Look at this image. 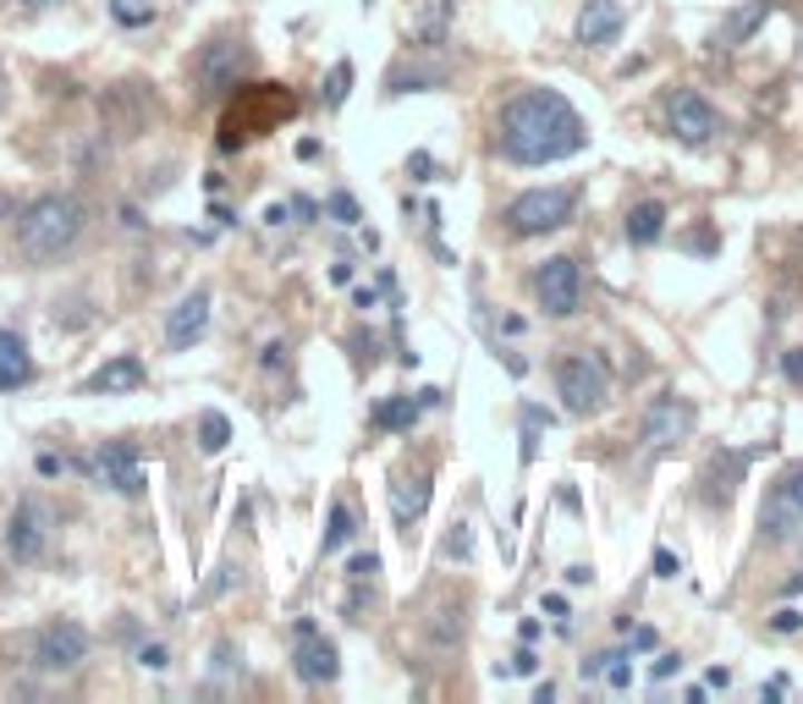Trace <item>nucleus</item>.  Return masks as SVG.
I'll list each match as a JSON object with an SVG mask.
<instances>
[{
    "label": "nucleus",
    "mask_w": 803,
    "mask_h": 704,
    "mask_svg": "<svg viewBox=\"0 0 803 704\" xmlns=\"http://www.w3.org/2000/svg\"><path fill=\"white\" fill-rule=\"evenodd\" d=\"M496 144L512 166H556V160L578 155L589 144V133H584V116L567 105V94L529 88V94H512L501 105Z\"/></svg>",
    "instance_id": "obj_1"
},
{
    "label": "nucleus",
    "mask_w": 803,
    "mask_h": 704,
    "mask_svg": "<svg viewBox=\"0 0 803 704\" xmlns=\"http://www.w3.org/2000/svg\"><path fill=\"white\" fill-rule=\"evenodd\" d=\"M84 237V204L72 193H45L17 215V248L28 260H56Z\"/></svg>",
    "instance_id": "obj_2"
},
{
    "label": "nucleus",
    "mask_w": 803,
    "mask_h": 704,
    "mask_svg": "<svg viewBox=\"0 0 803 704\" xmlns=\"http://www.w3.org/2000/svg\"><path fill=\"white\" fill-rule=\"evenodd\" d=\"M572 209H578V187H535L507 204V226L512 237H545V232H561Z\"/></svg>",
    "instance_id": "obj_3"
},
{
    "label": "nucleus",
    "mask_w": 803,
    "mask_h": 704,
    "mask_svg": "<svg viewBox=\"0 0 803 704\" xmlns=\"http://www.w3.org/2000/svg\"><path fill=\"white\" fill-rule=\"evenodd\" d=\"M535 292H539V309L550 320H572L578 303H584V275H578V260L572 254H556L535 270Z\"/></svg>",
    "instance_id": "obj_4"
},
{
    "label": "nucleus",
    "mask_w": 803,
    "mask_h": 704,
    "mask_svg": "<svg viewBox=\"0 0 803 704\" xmlns=\"http://www.w3.org/2000/svg\"><path fill=\"white\" fill-rule=\"evenodd\" d=\"M556 391H561V408L578 413V419L606 408V374H600V363H589V358H561V363H556Z\"/></svg>",
    "instance_id": "obj_5"
},
{
    "label": "nucleus",
    "mask_w": 803,
    "mask_h": 704,
    "mask_svg": "<svg viewBox=\"0 0 803 704\" xmlns=\"http://www.w3.org/2000/svg\"><path fill=\"white\" fill-rule=\"evenodd\" d=\"M292 666H297V677L303 683H314V688H325V683H336L342 677V655H336V644L309 622V616H297V638H292Z\"/></svg>",
    "instance_id": "obj_6"
},
{
    "label": "nucleus",
    "mask_w": 803,
    "mask_h": 704,
    "mask_svg": "<svg viewBox=\"0 0 803 704\" xmlns=\"http://www.w3.org/2000/svg\"><path fill=\"white\" fill-rule=\"evenodd\" d=\"M666 121H672V133H677L688 149H705L715 133H721L715 105L705 99V94H694V88H677V94L666 99Z\"/></svg>",
    "instance_id": "obj_7"
},
{
    "label": "nucleus",
    "mask_w": 803,
    "mask_h": 704,
    "mask_svg": "<svg viewBox=\"0 0 803 704\" xmlns=\"http://www.w3.org/2000/svg\"><path fill=\"white\" fill-rule=\"evenodd\" d=\"M84 655H89V633L78 627V622H50L45 633H39V644H33V661L45 666V672H78L84 666Z\"/></svg>",
    "instance_id": "obj_8"
},
{
    "label": "nucleus",
    "mask_w": 803,
    "mask_h": 704,
    "mask_svg": "<svg viewBox=\"0 0 803 704\" xmlns=\"http://www.w3.org/2000/svg\"><path fill=\"white\" fill-rule=\"evenodd\" d=\"M45 507L39 501H17V512H11V524H6V556L11 561H22V567H33L39 556H45Z\"/></svg>",
    "instance_id": "obj_9"
},
{
    "label": "nucleus",
    "mask_w": 803,
    "mask_h": 704,
    "mask_svg": "<svg viewBox=\"0 0 803 704\" xmlns=\"http://www.w3.org/2000/svg\"><path fill=\"white\" fill-rule=\"evenodd\" d=\"M688 430H694V408H688L683 397L649 402V413H644V446H649V451H666V446L688 440Z\"/></svg>",
    "instance_id": "obj_10"
},
{
    "label": "nucleus",
    "mask_w": 803,
    "mask_h": 704,
    "mask_svg": "<svg viewBox=\"0 0 803 704\" xmlns=\"http://www.w3.org/2000/svg\"><path fill=\"white\" fill-rule=\"evenodd\" d=\"M94 473H99L116 496H138V490H144V462H138V451H133L127 440H105V446L94 451Z\"/></svg>",
    "instance_id": "obj_11"
},
{
    "label": "nucleus",
    "mask_w": 803,
    "mask_h": 704,
    "mask_svg": "<svg viewBox=\"0 0 803 704\" xmlns=\"http://www.w3.org/2000/svg\"><path fill=\"white\" fill-rule=\"evenodd\" d=\"M243 67H248V50H243L237 39H209V45H204V56H198V84L209 88V94L237 88Z\"/></svg>",
    "instance_id": "obj_12"
},
{
    "label": "nucleus",
    "mask_w": 803,
    "mask_h": 704,
    "mask_svg": "<svg viewBox=\"0 0 803 704\" xmlns=\"http://www.w3.org/2000/svg\"><path fill=\"white\" fill-rule=\"evenodd\" d=\"M149 380V369H144V358H133V352H121V358H110V363H99L89 380H84V397H121V391H138Z\"/></svg>",
    "instance_id": "obj_13"
},
{
    "label": "nucleus",
    "mask_w": 803,
    "mask_h": 704,
    "mask_svg": "<svg viewBox=\"0 0 803 704\" xmlns=\"http://www.w3.org/2000/svg\"><path fill=\"white\" fill-rule=\"evenodd\" d=\"M204 331H209V292L198 286V292H187L177 309H172V320H166V342H172L177 352H187Z\"/></svg>",
    "instance_id": "obj_14"
},
{
    "label": "nucleus",
    "mask_w": 803,
    "mask_h": 704,
    "mask_svg": "<svg viewBox=\"0 0 803 704\" xmlns=\"http://www.w3.org/2000/svg\"><path fill=\"white\" fill-rule=\"evenodd\" d=\"M623 22H627V11H623V0H589L584 11H578V45H611L617 33H623Z\"/></svg>",
    "instance_id": "obj_15"
},
{
    "label": "nucleus",
    "mask_w": 803,
    "mask_h": 704,
    "mask_svg": "<svg viewBox=\"0 0 803 704\" xmlns=\"http://www.w3.org/2000/svg\"><path fill=\"white\" fill-rule=\"evenodd\" d=\"M441 402V391H419V397H385L380 408H374V430H385V436H402V430H413L419 419H424V408H435Z\"/></svg>",
    "instance_id": "obj_16"
},
{
    "label": "nucleus",
    "mask_w": 803,
    "mask_h": 704,
    "mask_svg": "<svg viewBox=\"0 0 803 704\" xmlns=\"http://www.w3.org/2000/svg\"><path fill=\"white\" fill-rule=\"evenodd\" d=\"M33 380V358L17 331H0V391H22Z\"/></svg>",
    "instance_id": "obj_17"
},
{
    "label": "nucleus",
    "mask_w": 803,
    "mask_h": 704,
    "mask_svg": "<svg viewBox=\"0 0 803 704\" xmlns=\"http://www.w3.org/2000/svg\"><path fill=\"white\" fill-rule=\"evenodd\" d=\"M660 237H666V204H655V198L633 204V209H627V243L649 248V243H660Z\"/></svg>",
    "instance_id": "obj_18"
},
{
    "label": "nucleus",
    "mask_w": 803,
    "mask_h": 704,
    "mask_svg": "<svg viewBox=\"0 0 803 704\" xmlns=\"http://www.w3.org/2000/svg\"><path fill=\"white\" fill-rule=\"evenodd\" d=\"M771 11H776V0H748V6H737V11L726 17V28H721V45H726V50L748 45V39H754V28H760Z\"/></svg>",
    "instance_id": "obj_19"
},
{
    "label": "nucleus",
    "mask_w": 803,
    "mask_h": 704,
    "mask_svg": "<svg viewBox=\"0 0 803 704\" xmlns=\"http://www.w3.org/2000/svg\"><path fill=\"white\" fill-rule=\"evenodd\" d=\"M391 507H396V518L408 524V518H419L424 507H430V479H402L396 490H391Z\"/></svg>",
    "instance_id": "obj_20"
},
{
    "label": "nucleus",
    "mask_w": 803,
    "mask_h": 704,
    "mask_svg": "<svg viewBox=\"0 0 803 704\" xmlns=\"http://www.w3.org/2000/svg\"><path fill=\"white\" fill-rule=\"evenodd\" d=\"M110 17L121 28H149L155 22V0H110Z\"/></svg>",
    "instance_id": "obj_21"
},
{
    "label": "nucleus",
    "mask_w": 803,
    "mask_h": 704,
    "mask_svg": "<svg viewBox=\"0 0 803 704\" xmlns=\"http://www.w3.org/2000/svg\"><path fill=\"white\" fill-rule=\"evenodd\" d=\"M347 539H353V512H347V501H336L331 507V528H325V556H336Z\"/></svg>",
    "instance_id": "obj_22"
},
{
    "label": "nucleus",
    "mask_w": 803,
    "mask_h": 704,
    "mask_svg": "<svg viewBox=\"0 0 803 704\" xmlns=\"http://www.w3.org/2000/svg\"><path fill=\"white\" fill-rule=\"evenodd\" d=\"M226 440H232L226 413H204V419H198V446H204V451H226Z\"/></svg>",
    "instance_id": "obj_23"
},
{
    "label": "nucleus",
    "mask_w": 803,
    "mask_h": 704,
    "mask_svg": "<svg viewBox=\"0 0 803 704\" xmlns=\"http://www.w3.org/2000/svg\"><path fill=\"white\" fill-rule=\"evenodd\" d=\"M776 496L799 512V524H803V462H793L787 473H782V485H776Z\"/></svg>",
    "instance_id": "obj_24"
},
{
    "label": "nucleus",
    "mask_w": 803,
    "mask_h": 704,
    "mask_svg": "<svg viewBox=\"0 0 803 704\" xmlns=\"http://www.w3.org/2000/svg\"><path fill=\"white\" fill-rule=\"evenodd\" d=\"M447 11H451V0H430V11H424V28H419L430 45H441V39H447Z\"/></svg>",
    "instance_id": "obj_25"
},
{
    "label": "nucleus",
    "mask_w": 803,
    "mask_h": 704,
    "mask_svg": "<svg viewBox=\"0 0 803 704\" xmlns=\"http://www.w3.org/2000/svg\"><path fill=\"white\" fill-rule=\"evenodd\" d=\"M347 88H353V67H347V61H336L331 88H325V105H331V110H342V105H347Z\"/></svg>",
    "instance_id": "obj_26"
},
{
    "label": "nucleus",
    "mask_w": 803,
    "mask_h": 704,
    "mask_svg": "<svg viewBox=\"0 0 803 704\" xmlns=\"http://www.w3.org/2000/svg\"><path fill=\"white\" fill-rule=\"evenodd\" d=\"M325 209H331V221H342V226H358V221H363V209H358L353 193H331Z\"/></svg>",
    "instance_id": "obj_27"
},
{
    "label": "nucleus",
    "mask_w": 803,
    "mask_h": 704,
    "mask_svg": "<svg viewBox=\"0 0 803 704\" xmlns=\"http://www.w3.org/2000/svg\"><path fill=\"white\" fill-rule=\"evenodd\" d=\"M447 556H451V561H468V556H473V534H468V524H451Z\"/></svg>",
    "instance_id": "obj_28"
},
{
    "label": "nucleus",
    "mask_w": 803,
    "mask_h": 704,
    "mask_svg": "<svg viewBox=\"0 0 803 704\" xmlns=\"http://www.w3.org/2000/svg\"><path fill=\"white\" fill-rule=\"evenodd\" d=\"M539 424H550V413L529 408V413H523V462H535V436H539Z\"/></svg>",
    "instance_id": "obj_29"
},
{
    "label": "nucleus",
    "mask_w": 803,
    "mask_h": 704,
    "mask_svg": "<svg viewBox=\"0 0 803 704\" xmlns=\"http://www.w3.org/2000/svg\"><path fill=\"white\" fill-rule=\"evenodd\" d=\"M600 677H606V683H611V688H627V683H633V666H627V655H611V661H606V672H600Z\"/></svg>",
    "instance_id": "obj_30"
},
{
    "label": "nucleus",
    "mask_w": 803,
    "mask_h": 704,
    "mask_svg": "<svg viewBox=\"0 0 803 704\" xmlns=\"http://www.w3.org/2000/svg\"><path fill=\"white\" fill-rule=\"evenodd\" d=\"M353 584H374V573H380V556H353Z\"/></svg>",
    "instance_id": "obj_31"
},
{
    "label": "nucleus",
    "mask_w": 803,
    "mask_h": 704,
    "mask_svg": "<svg viewBox=\"0 0 803 704\" xmlns=\"http://www.w3.org/2000/svg\"><path fill=\"white\" fill-rule=\"evenodd\" d=\"M782 374H787L793 385H803V348H787V352H782Z\"/></svg>",
    "instance_id": "obj_32"
},
{
    "label": "nucleus",
    "mask_w": 803,
    "mask_h": 704,
    "mask_svg": "<svg viewBox=\"0 0 803 704\" xmlns=\"http://www.w3.org/2000/svg\"><path fill=\"white\" fill-rule=\"evenodd\" d=\"M138 666H149V672H166V649H160V644H144V649H138Z\"/></svg>",
    "instance_id": "obj_33"
},
{
    "label": "nucleus",
    "mask_w": 803,
    "mask_h": 704,
    "mask_svg": "<svg viewBox=\"0 0 803 704\" xmlns=\"http://www.w3.org/2000/svg\"><path fill=\"white\" fill-rule=\"evenodd\" d=\"M655 573H660V578H677V573H683V561H677L672 550H655Z\"/></svg>",
    "instance_id": "obj_34"
},
{
    "label": "nucleus",
    "mask_w": 803,
    "mask_h": 704,
    "mask_svg": "<svg viewBox=\"0 0 803 704\" xmlns=\"http://www.w3.org/2000/svg\"><path fill=\"white\" fill-rule=\"evenodd\" d=\"M771 627H776V633H799L803 616L799 612H776V616H771Z\"/></svg>",
    "instance_id": "obj_35"
},
{
    "label": "nucleus",
    "mask_w": 803,
    "mask_h": 704,
    "mask_svg": "<svg viewBox=\"0 0 803 704\" xmlns=\"http://www.w3.org/2000/svg\"><path fill=\"white\" fill-rule=\"evenodd\" d=\"M39 473H45V479H56V473H61V457H56V451H45V457H39Z\"/></svg>",
    "instance_id": "obj_36"
},
{
    "label": "nucleus",
    "mask_w": 803,
    "mask_h": 704,
    "mask_svg": "<svg viewBox=\"0 0 803 704\" xmlns=\"http://www.w3.org/2000/svg\"><path fill=\"white\" fill-rule=\"evenodd\" d=\"M633 649H655V627H633Z\"/></svg>",
    "instance_id": "obj_37"
},
{
    "label": "nucleus",
    "mask_w": 803,
    "mask_h": 704,
    "mask_svg": "<svg viewBox=\"0 0 803 704\" xmlns=\"http://www.w3.org/2000/svg\"><path fill=\"white\" fill-rule=\"evenodd\" d=\"M677 666H683V661H677V655H660V661H655V666H649V672H655V677H672V672H677Z\"/></svg>",
    "instance_id": "obj_38"
},
{
    "label": "nucleus",
    "mask_w": 803,
    "mask_h": 704,
    "mask_svg": "<svg viewBox=\"0 0 803 704\" xmlns=\"http://www.w3.org/2000/svg\"><path fill=\"white\" fill-rule=\"evenodd\" d=\"M545 612H550L556 622H561V616H567V600H561V595H545Z\"/></svg>",
    "instance_id": "obj_39"
},
{
    "label": "nucleus",
    "mask_w": 803,
    "mask_h": 704,
    "mask_svg": "<svg viewBox=\"0 0 803 704\" xmlns=\"http://www.w3.org/2000/svg\"><path fill=\"white\" fill-rule=\"evenodd\" d=\"M281 358H286V348H281V342H270V348H265V369H275Z\"/></svg>",
    "instance_id": "obj_40"
},
{
    "label": "nucleus",
    "mask_w": 803,
    "mask_h": 704,
    "mask_svg": "<svg viewBox=\"0 0 803 704\" xmlns=\"http://www.w3.org/2000/svg\"><path fill=\"white\" fill-rule=\"evenodd\" d=\"M28 11H50V6H61V0H22Z\"/></svg>",
    "instance_id": "obj_41"
},
{
    "label": "nucleus",
    "mask_w": 803,
    "mask_h": 704,
    "mask_svg": "<svg viewBox=\"0 0 803 704\" xmlns=\"http://www.w3.org/2000/svg\"><path fill=\"white\" fill-rule=\"evenodd\" d=\"M787 595H803V573L799 578H787Z\"/></svg>",
    "instance_id": "obj_42"
}]
</instances>
